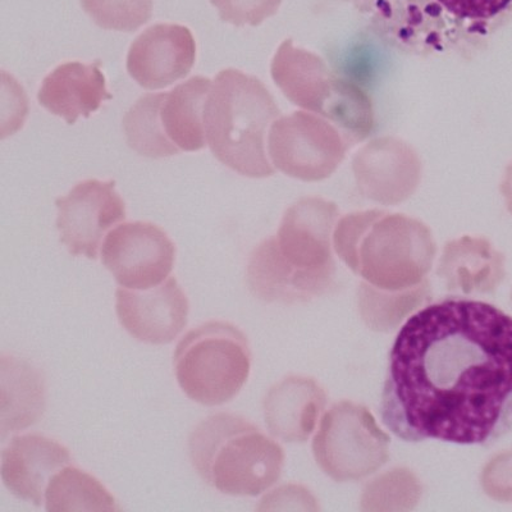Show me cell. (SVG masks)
<instances>
[{
  "label": "cell",
  "instance_id": "6da1fadb",
  "mask_svg": "<svg viewBox=\"0 0 512 512\" xmlns=\"http://www.w3.org/2000/svg\"><path fill=\"white\" fill-rule=\"evenodd\" d=\"M381 415L406 442L500 440L512 429V317L477 300L419 310L392 346Z\"/></svg>",
  "mask_w": 512,
  "mask_h": 512
},
{
  "label": "cell",
  "instance_id": "7a4b0ae2",
  "mask_svg": "<svg viewBox=\"0 0 512 512\" xmlns=\"http://www.w3.org/2000/svg\"><path fill=\"white\" fill-rule=\"evenodd\" d=\"M392 47L428 56L472 48L512 16V0H347Z\"/></svg>",
  "mask_w": 512,
  "mask_h": 512
},
{
  "label": "cell",
  "instance_id": "3957f363",
  "mask_svg": "<svg viewBox=\"0 0 512 512\" xmlns=\"http://www.w3.org/2000/svg\"><path fill=\"white\" fill-rule=\"evenodd\" d=\"M336 253L368 286L404 292L424 285L436 244L416 219L381 210L349 214L337 224Z\"/></svg>",
  "mask_w": 512,
  "mask_h": 512
},
{
  "label": "cell",
  "instance_id": "277c9868",
  "mask_svg": "<svg viewBox=\"0 0 512 512\" xmlns=\"http://www.w3.org/2000/svg\"><path fill=\"white\" fill-rule=\"evenodd\" d=\"M192 466L223 495L256 497L274 486L285 452L262 429L240 415L218 413L196 425L189 438Z\"/></svg>",
  "mask_w": 512,
  "mask_h": 512
},
{
  "label": "cell",
  "instance_id": "5b68a950",
  "mask_svg": "<svg viewBox=\"0 0 512 512\" xmlns=\"http://www.w3.org/2000/svg\"><path fill=\"white\" fill-rule=\"evenodd\" d=\"M280 116L262 81L233 68L218 73L204 108L205 136L214 157L242 176H272L265 131Z\"/></svg>",
  "mask_w": 512,
  "mask_h": 512
},
{
  "label": "cell",
  "instance_id": "8992f818",
  "mask_svg": "<svg viewBox=\"0 0 512 512\" xmlns=\"http://www.w3.org/2000/svg\"><path fill=\"white\" fill-rule=\"evenodd\" d=\"M178 386L190 400L221 406L235 399L248 382V337L232 323L212 320L187 332L173 354Z\"/></svg>",
  "mask_w": 512,
  "mask_h": 512
},
{
  "label": "cell",
  "instance_id": "52a82bcc",
  "mask_svg": "<svg viewBox=\"0 0 512 512\" xmlns=\"http://www.w3.org/2000/svg\"><path fill=\"white\" fill-rule=\"evenodd\" d=\"M390 443L368 408L341 401L320 420L313 454L322 472L335 482H358L387 463Z\"/></svg>",
  "mask_w": 512,
  "mask_h": 512
},
{
  "label": "cell",
  "instance_id": "ba28073f",
  "mask_svg": "<svg viewBox=\"0 0 512 512\" xmlns=\"http://www.w3.org/2000/svg\"><path fill=\"white\" fill-rule=\"evenodd\" d=\"M271 72L274 82L290 102L322 113L331 120L332 104L328 94L349 114L359 139L368 135L373 126V114L367 96L355 86L335 80L314 54L286 40L273 58Z\"/></svg>",
  "mask_w": 512,
  "mask_h": 512
},
{
  "label": "cell",
  "instance_id": "9c48e42d",
  "mask_svg": "<svg viewBox=\"0 0 512 512\" xmlns=\"http://www.w3.org/2000/svg\"><path fill=\"white\" fill-rule=\"evenodd\" d=\"M268 146L277 169L304 181H318L331 175L346 152L335 128L305 112H295L274 122Z\"/></svg>",
  "mask_w": 512,
  "mask_h": 512
},
{
  "label": "cell",
  "instance_id": "30bf717a",
  "mask_svg": "<svg viewBox=\"0 0 512 512\" xmlns=\"http://www.w3.org/2000/svg\"><path fill=\"white\" fill-rule=\"evenodd\" d=\"M176 262V245L157 224L123 223L105 237L102 263L121 287L149 290L162 285Z\"/></svg>",
  "mask_w": 512,
  "mask_h": 512
},
{
  "label": "cell",
  "instance_id": "8fae6325",
  "mask_svg": "<svg viewBox=\"0 0 512 512\" xmlns=\"http://www.w3.org/2000/svg\"><path fill=\"white\" fill-rule=\"evenodd\" d=\"M57 228L70 254L98 259L105 233L126 219L116 181L86 180L56 200Z\"/></svg>",
  "mask_w": 512,
  "mask_h": 512
},
{
  "label": "cell",
  "instance_id": "7c38bea8",
  "mask_svg": "<svg viewBox=\"0 0 512 512\" xmlns=\"http://www.w3.org/2000/svg\"><path fill=\"white\" fill-rule=\"evenodd\" d=\"M116 313L121 326L135 340L168 345L186 328L190 303L176 278L169 277L149 290L117 288Z\"/></svg>",
  "mask_w": 512,
  "mask_h": 512
},
{
  "label": "cell",
  "instance_id": "4fadbf2b",
  "mask_svg": "<svg viewBox=\"0 0 512 512\" xmlns=\"http://www.w3.org/2000/svg\"><path fill=\"white\" fill-rule=\"evenodd\" d=\"M195 59L196 41L190 29L177 24H157L131 44L127 71L141 88L164 89L185 79Z\"/></svg>",
  "mask_w": 512,
  "mask_h": 512
},
{
  "label": "cell",
  "instance_id": "5bb4252c",
  "mask_svg": "<svg viewBox=\"0 0 512 512\" xmlns=\"http://www.w3.org/2000/svg\"><path fill=\"white\" fill-rule=\"evenodd\" d=\"M337 216L335 204L318 198L301 199L292 205L276 236L287 262L303 271L335 276L331 235Z\"/></svg>",
  "mask_w": 512,
  "mask_h": 512
},
{
  "label": "cell",
  "instance_id": "9a60e30c",
  "mask_svg": "<svg viewBox=\"0 0 512 512\" xmlns=\"http://www.w3.org/2000/svg\"><path fill=\"white\" fill-rule=\"evenodd\" d=\"M71 463L70 451L62 443L43 434H20L3 448L0 474L13 496L41 506L50 479Z\"/></svg>",
  "mask_w": 512,
  "mask_h": 512
},
{
  "label": "cell",
  "instance_id": "2e32d148",
  "mask_svg": "<svg viewBox=\"0 0 512 512\" xmlns=\"http://www.w3.org/2000/svg\"><path fill=\"white\" fill-rule=\"evenodd\" d=\"M335 276L303 271L288 263L276 237L265 240L250 255L246 281L253 295L267 303H304L331 288Z\"/></svg>",
  "mask_w": 512,
  "mask_h": 512
},
{
  "label": "cell",
  "instance_id": "e0dca14e",
  "mask_svg": "<svg viewBox=\"0 0 512 512\" xmlns=\"http://www.w3.org/2000/svg\"><path fill=\"white\" fill-rule=\"evenodd\" d=\"M326 405V392L313 378L286 377L274 384L265 396V424L278 440L305 442L312 436Z\"/></svg>",
  "mask_w": 512,
  "mask_h": 512
},
{
  "label": "cell",
  "instance_id": "ac0fdd59",
  "mask_svg": "<svg viewBox=\"0 0 512 512\" xmlns=\"http://www.w3.org/2000/svg\"><path fill=\"white\" fill-rule=\"evenodd\" d=\"M100 64V61L61 64L45 77L38 94L39 103L68 125H75L80 117L89 118L104 100L113 98L108 93Z\"/></svg>",
  "mask_w": 512,
  "mask_h": 512
},
{
  "label": "cell",
  "instance_id": "d6986e66",
  "mask_svg": "<svg viewBox=\"0 0 512 512\" xmlns=\"http://www.w3.org/2000/svg\"><path fill=\"white\" fill-rule=\"evenodd\" d=\"M401 143L379 139L356 155L355 173L360 190L378 203L395 204L414 191L419 176V163L411 149Z\"/></svg>",
  "mask_w": 512,
  "mask_h": 512
},
{
  "label": "cell",
  "instance_id": "ffe728a7",
  "mask_svg": "<svg viewBox=\"0 0 512 512\" xmlns=\"http://www.w3.org/2000/svg\"><path fill=\"white\" fill-rule=\"evenodd\" d=\"M437 276L450 291L493 294L505 280V258L480 237H461L443 250Z\"/></svg>",
  "mask_w": 512,
  "mask_h": 512
},
{
  "label": "cell",
  "instance_id": "44dd1931",
  "mask_svg": "<svg viewBox=\"0 0 512 512\" xmlns=\"http://www.w3.org/2000/svg\"><path fill=\"white\" fill-rule=\"evenodd\" d=\"M47 387L43 373L24 359L0 360V432L2 438L25 431L43 418Z\"/></svg>",
  "mask_w": 512,
  "mask_h": 512
},
{
  "label": "cell",
  "instance_id": "7402d4cb",
  "mask_svg": "<svg viewBox=\"0 0 512 512\" xmlns=\"http://www.w3.org/2000/svg\"><path fill=\"white\" fill-rule=\"evenodd\" d=\"M212 81L195 76L163 94L160 123L164 134L181 152H199L207 145L204 108Z\"/></svg>",
  "mask_w": 512,
  "mask_h": 512
},
{
  "label": "cell",
  "instance_id": "603a6c76",
  "mask_svg": "<svg viewBox=\"0 0 512 512\" xmlns=\"http://www.w3.org/2000/svg\"><path fill=\"white\" fill-rule=\"evenodd\" d=\"M45 509L49 512L121 511L116 498L99 479L71 464L50 479L45 491Z\"/></svg>",
  "mask_w": 512,
  "mask_h": 512
},
{
  "label": "cell",
  "instance_id": "cb8c5ba5",
  "mask_svg": "<svg viewBox=\"0 0 512 512\" xmlns=\"http://www.w3.org/2000/svg\"><path fill=\"white\" fill-rule=\"evenodd\" d=\"M163 94L141 96L123 117V130L128 146L146 158H168L181 153L164 134L160 123L159 111Z\"/></svg>",
  "mask_w": 512,
  "mask_h": 512
},
{
  "label": "cell",
  "instance_id": "d4e9b609",
  "mask_svg": "<svg viewBox=\"0 0 512 512\" xmlns=\"http://www.w3.org/2000/svg\"><path fill=\"white\" fill-rule=\"evenodd\" d=\"M429 296L428 282L404 292L381 291L363 283L359 290L360 314L374 331H391L406 315L429 300Z\"/></svg>",
  "mask_w": 512,
  "mask_h": 512
},
{
  "label": "cell",
  "instance_id": "484cf974",
  "mask_svg": "<svg viewBox=\"0 0 512 512\" xmlns=\"http://www.w3.org/2000/svg\"><path fill=\"white\" fill-rule=\"evenodd\" d=\"M81 7L104 30L134 32L153 16V0H80Z\"/></svg>",
  "mask_w": 512,
  "mask_h": 512
},
{
  "label": "cell",
  "instance_id": "4316f807",
  "mask_svg": "<svg viewBox=\"0 0 512 512\" xmlns=\"http://www.w3.org/2000/svg\"><path fill=\"white\" fill-rule=\"evenodd\" d=\"M223 22L237 27L258 26L276 13L281 0H210Z\"/></svg>",
  "mask_w": 512,
  "mask_h": 512
},
{
  "label": "cell",
  "instance_id": "83f0119b",
  "mask_svg": "<svg viewBox=\"0 0 512 512\" xmlns=\"http://www.w3.org/2000/svg\"><path fill=\"white\" fill-rule=\"evenodd\" d=\"M480 484L492 500L512 504V450L493 457L484 466Z\"/></svg>",
  "mask_w": 512,
  "mask_h": 512
},
{
  "label": "cell",
  "instance_id": "f1b7e54d",
  "mask_svg": "<svg viewBox=\"0 0 512 512\" xmlns=\"http://www.w3.org/2000/svg\"><path fill=\"white\" fill-rule=\"evenodd\" d=\"M314 502L312 495L299 486H282L274 489L272 493L260 501L258 510H288L304 509V505L310 506ZM312 507V506H310Z\"/></svg>",
  "mask_w": 512,
  "mask_h": 512
}]
</instances>
